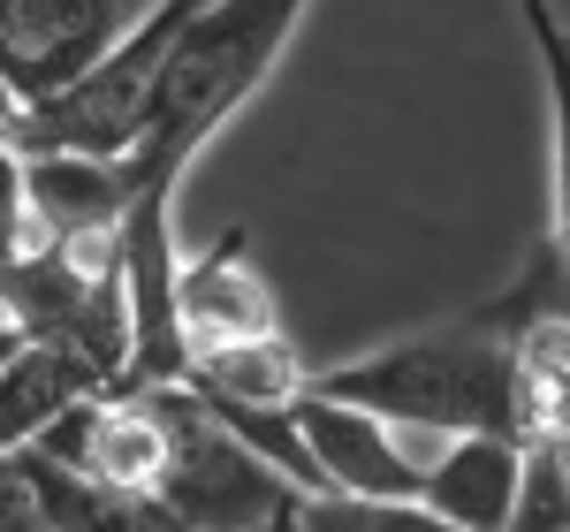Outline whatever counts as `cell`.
<instances>
[{
    "instance_id": "9c48e42d",
    "label": "cell",
    "mask_w": 570,
    "mask_h": 532,
    "mask_svg": "<svg viewBox=\"0 0 570 532\" xmlns=\"http://www.w3.org/2000/svg\"><path fill=\"white\" fill-rule=\"evenodd\" d=\"M525 487H532V442H518V434H464V442L434 449L419 502L434 518H449L456 532H510Z\"/></svg>"
},
{
    "instance_id": "277c9868",
    "label": "cell",
    "mask_w": 570,
    "mask_h": 532,
    "mask_svg": "<svg viewBox=\"0 0 570 532\" xmlns=\"http://www.w3.org/2000/svg\"><path fill=\"white\" fill-rule=\"evenodd\" d=\"M0 319L23 343L69 351L107 388L130 381V305L115 244H31L23 259L0 266Z\"/></svg>"
},
{
    "instance_id": "30bf717a",
    "label": "cell",
    "mask_w": 570,
    "mask_h": 532,
    "mask_svg": "<svg viewBox=\"0 0 570 532\" xmlns=\"http://www.w3.org/2000/svg\"><path fill=\"white\" fill-rule=\"evenodd\" d=\"M115 396L91 365H77L69 351H46V343H23V351L0 365V456H23L39 449L77 403Z\"/></svg>"
},
{
    "instance_id": "2e32d148",
    "label": "cell",
    "mask_w": 570,
    "mask_h": 532,
    "mask_svg": "<svg viewBox=\"0 0 570 532\" xmlns=\"http://www.w3.org/2000/svg\"><path fill=\"white\" fill-rule=\"evenodd\" d=\"M0 532H46L39 525V494H31V480H23L16 456H0Z\"/></svg>"
},
{
    "instance_id": "3957f363",
    "label": "cell",
    "mask_w": 570,
    "mask_h": 532,
    "mask_svg": "<svg viewBox=\"0 0 570 532\" xmlns=\"http://www.w3.org/2000/svg\"><path fill=\"white\" fill-rule=\"evenodd\" d=\"M145 396V388H137ZM168 418V480L153 494L160 532H297L305 487L244 449L190 388H153Z\"/></svg>"
},
{
    "instance_id": "ba28073f",
    "label": "cell",
    "mask_w": 570,
    "mask_h": 532,
    "mask_svg": "<svg viewBox=\"0 0 570 532\" xmlns=\"http://www.w3.org/2000/svg\"><path fill=\"white\" fill-rule=\"evenodd\" d=\"M23 190H31V244H115L137 206L130 160H85V152L23 160Z\"/></svg>"
},
{
    "instance_id": "9a60e30c",
    "label": "cell",
    "mask_w": 570,
    "mask_h": 532,
    "mask_svg": "<svg viewBox=\"0 0 570 532\" xmlns=\"http://www.w3.org/2000/svg\"><path fill=\"white\" fill-rule=\"evenodd\" d=\"M31 252V190H23V152L0 145V266Z\"/></svg>"
},
{
    "instance_id": "7c38bea8",
    "label": "cell",
    "mask_w": 570,
    "mask_h": 532,
    "mask_svg": "<svg viewBox=\"0 0 570 532\" xmlns=\"http://www.w3.org/2000/svg\"><path fill=\"white\" fill-rule=\"evenodd\" d=\"M525 8V39L540 53V77H548V130H556V259L570 266V31L556 23L548 0H518Z\"/></svg>"
},
{
    "instance_id": "4fadbf2b",
    "label": "cell",
    "mask_w": 570,
    "mask_h": 532,
    "mask_svg": "<svg viewBox=\"0 0 570 532\" xmlns=\"http://www.w3.org/2000/svg\"><path fill=\"white\" fill-rule=\"evenodd\" d=\"M297 532H456L426 502H305Z\"/></svg>"
},
{
    "instance_id": "6da1fadb",
    "label": "cell",
    "mask_w": 570,
    "mask_h": 532,
    "mask_svg": "<svg viewBox=\"0 0 570 532\" xmlns=\"http://www.w3.org/2000/svg\"><path fill=\"white\" fill-rule=\"evenodd\" d=\"M305 396L357 403L373 418H389L403 434L426 442H464V434H518L525 442V411H518V343L494 312H456L449 327L381 343L365 357L320 365Z\"/></svg>"
},
{
    "instance_id": "52a82bcc",
    "label": "cell",
    "mask_w": 570,
    "mask_h": 532,
    "mask_svg": "<svg viewBox=\"0 0 570 532\" xmlns=\"http://www.w3.org/2000/svg\"><path fill=\"white\" fill-rule=\"evenodd\" d=\"M176 312H183V351H190V365H198V357H220V351H244V343H274V335H282L274 282L259 274L244 228H228L214 252L183 259Z\"/></svg>"
},
{
    "instance_id": "e0dca14e",
    "label": "cell",
    "mask_w": 570,
    "mask_h": 532,
    "mask_svg": "<svg viewBox=\"0 0 570 532\" xmlns=\"http://www.w3.org/2000/svg\"><path fill=\"white\" fill-rule=\"evenodd\" d=\"M16 122H23V99H16V91H8V85H0V137H8V130H16Z\"/></svg>"
},
{
    "instance_id": "8992f818",
    "label": "cell",
    "mask_w": 570,
    "mask_h": 532,
    "mask_svg": "<svg viewBox=\"0 0 570 532\" xmlns=\"http://www.w3.org/2000/svg\"><path fill=\"white\" fill-rule=\"evenodd\" d=\"M297 434L320 472V502H419L434 449H419L403 426L357 411V403L297 396Z\"/></svg>"
},
{
    "instance_id": "7a4b0ae2",
    "label": "cell",
    "mask_w": 570,
    "mask_h": 532,
    "mask_svg": "<svg viewBox=\"0 0 570 532\" xmlns=\"http://www.w3.org/2000/svg\"><path fill=\"white\" fill-rule=\"evenodd\" d=\"M305 8L312 0H214L183 31L176 61L160 77V99H153V122H145V137L130 152L137 190L176 198L190 160L206 152V137L274 77V61L289 53L297 23H305Z\"/></svg>"
},
{
    "instance_id": "5bb4252c",
    "label": "cell",
    "mask_w": 570,
    "mask_h": 532,
    "mask_svg": "<svg viewBox=\"0 0 570 532\" xmlns=\"http://www.w3.org/2000/svg\"><path fill=\"white\" fill-rule=\"evenodd\" d=\"M510 532H570V472H563V456L532 449V487H525V502H518V525Z\"/></svg>"
},
{
    "instance_id": "5b68a950",
    "label": "cell",
    "mask_w": 570,
    "mask_h": 532,
    "mask_svg": "<svg viewBox=\"0 0 570 532\" xmlns=\"http://www.w3.org/2000/svg\"><path fill=\"white\" fill-rule=\"evenodd\" d=\"M145 8L153 0H0V85L23 99V115L77 91Z\"/></svg>"
},
{
    "instance_id": "ac0fdd59",
    "label": "cell",
    "mask_w": 570,
    "mask_h": 532,
    "mask_svg": "<svg viewBox=\"0 0 570 532\" xmlns=\"http://www.w3.org/2000/svg\"><path fill=\"white\" fill-rule=\"evenodd\" d=\"M23 351V335H16V327H8V319H0V365H8V357Z\"/></svg>"
},
{
    "instance_id": "8fae6325",
    "label": "cell",
    "mask_w": 570,
    "mask_h": 532,
    "mask_svg": "<svg viewBox=\"0 0 570 532\" xmlns=\"http://www.w3.org/2000/svg\"><path fill=\"white\" fill-rule=\"evenodd\" d=\"M16 464H23V480H31V494H39V525L46 532H160L153 502H130V494H115V487H91V480L46 464V456H16Z\"/></svg>"
}]
</instances>
